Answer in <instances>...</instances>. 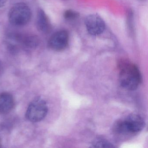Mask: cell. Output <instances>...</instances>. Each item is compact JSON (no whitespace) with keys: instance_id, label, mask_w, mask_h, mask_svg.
<instances>
[{"instance_id":"cell-1","label":"cell","mask_w":148,"mask_h":148,"mask_svg":"<svg viewBox=\"0 0 148 148\" xmlns=\"http://www.w3.org/2000/svg\"><path fill=\"white\" fill-rule=\"evenodd\" d=\"M119 66V81L121 86L128 90L137 89L142 79L137 66L132 63L126 62H123Z\"/></svg>"},{"instance_id":"cell-2","label":"cell","mask_w":148,"mask_h":148,"mask_svg":"<svg viewBox=\"0 0 148 148\" xmlns=\"http://www.w3.org/2000/svg\"><path fill=\"white\" fill-rule=\"evenodd\" d=\"M145 123L143 118L136 114H132L117 121L113 125V131L120 135L136 134L142 131Z\"/></svg>"},{"instance_id":"cell-3","label":"cell","mask_w":148,"mask_h":148,"mask_svg":"<svg viewBox=\"0 0 148 148\" xmlns=\"http://www.w3.org/2000/svg\"><path fill=\"white\" fill-rule=\"evenodd\" d=\"M32 15L31 9L26 4L18 3L14 5L9 11L8 20L14 26H24L29 23Z\"/></svg>"},{"instance_id":"cell-4","label":"cell","mask_w":148,"mask_h":148,"mask_svg":"<svg viewBox=\"0 0 148 148\" xmlns=\"http://www.w3.org/2000/svg\"><path fill=\"white\" fill-rule=\"evenodd\" d=\"M48 112V107L46 102L40 98L34 100L29 104L26 112L27 119L33 123H37L43 120Z\"/></svg>"},{"instance_id":"cell-5","label":"cell","mask_w":148,"mask_h":148,"mask_svg":"<svg viewBox=\"0 0 148 148\" xmlns=\"http://www.w3.org/2000/svg\"><path fill=\"white\" fill-rule=\"evenodd\" d=\"M9 44L13 47L17 46L27 49L36 48L39 44V39L34 35H25L16 34L8 36Z\"/></svg>"},{"instance_id":"cell-6","label":"cell","mask_w":148,"mask_h":148,"mask_svg":"<svg viewBox=\"0 0 148 148\" xmlns=\"http://www.w3.org/2000/svg\"><path fill=\"white\" fill-rule=\"evenodd\" d=\"M85 24L88 32L94 36L101 34L105 29L104 21L97 14L88 15L85 19Z\"/></svg>"},{"instance_id":"cell-7","label":"cell","mask_w":148,"mask_h":148,"mask_svg":"<svg viewBox=\"0 0 148 148\" xmlns=\"http://www.w3.org/2000/svg\"><path fill=\"white\" fill-rule=\"evenodd\" d=\"M69 35L65 30L58 31L53 34L49 39L48 46L51 50L57 51H63L67 47Z\"/></svg>"},{"instance_id":"cell-8","label":"cell","mask_w":148,"mask_h":148,"mask_svg":"<svg viewBox=\"0 0 148 148\" xmlns=\"http://www.w3.org/2000/svg\"><path fill=\"white\" fill-rule=\"evenodd\" d=\"M36 26L40 32L48 33L51 29V25L46 14L42 9H39L36 19Z\"/></svg>"},{"instance_id":"cell-9","label":"cell","mask_w":148,"mask_h":148,"mask_svg":"<svg viewBox=\"0 0 148 148\" xmlns=\"http://www.w3.org/2000/svg\"><path fill=\"white\" fill-rule=\"evenodd\" d=\"M14 105L13 97L8 92L0 94V113L6 114L13 109Z\"/></svg>"},{"instance_id":"cell-10","label":"cell","mask_w":148,"mask_h":148,"mask_svg":"<svg viewBox=\"0 0 148 148\" xmlns=\"http://www.w3.org/2000/svg\"><path fill=\"white\" fill-rule=\"evenodd\" d=\"M92 147H101V148H111L114 147V145L107 140L103 138H98L95 139L92 144Z\"/></svg>"},{"instance_id":"cell-11","label":"cell","mask_w":148,"mask_h":148,"mask_svg":"<svg viewBox=\"0 0 148 148\" xmlns=\"http://www.w3.org/2000/svg\"><path fill=\"white\" fill-rule=\"evenodd\" d=\"M78 16L79 14L72 10H67L64 14L65 18L67 20L75 19L76 18H78Z\"/></svg>"},{"instance_id":"cell-12","label":"cell","mask_w":148,"mask_h":148,"mask_svg":"<svg viewBox=\"0 0 148 148\" xmlns=\"http://www.w3.org/2000/svg\"><path fill=\"white\" fill-rule=\"evenodd\" d=\"M7 0H0V8L3 7L5 5Z\"/></svg>"},{"instance_id":"cell-13","label":"cell","mask_w":148,"mask_h":148,"mask_svg":"<svg viewBox=\"0 0 148 148\" xmlns=\"http://www.w3.org/2000/svg\"><path fill=\"white\" fill-rule=\"evenodd\" d=\"M1 147V139H0V147Z\"/></svg>"}]
</instances>
